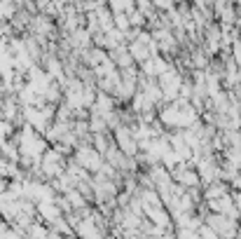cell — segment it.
I'll use <instances>...</instances> for the list:
<instances>
[{"label": "cell", "instance_id": "cell-1", "mask_svg": "<svg viewBox=\"0 0 241 239\" xmlns=\"http://www.w3.org/2000/svg\"><path fill=\"white\" fill-rule=\"evenodd\" d=\"M12 9H14V7H12V5H9V2H7V12H12ZM2 12H5V2L0 5V17H2ZM5 17L9 19V14H5Z\"/></svg>", "mask_w": 241, "mask_h": 239}]
</instances>
